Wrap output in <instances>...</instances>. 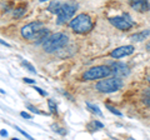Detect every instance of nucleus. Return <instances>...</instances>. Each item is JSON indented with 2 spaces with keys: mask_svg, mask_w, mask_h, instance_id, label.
I'll return each mask as SVG.
<instances>
[{
  "mask_svg": "<svg viewBox=\"0 0 150 140\" xmlns=\"http://www.w3.org/2000/svg\"><path fill=\"white\" fill-rule=\"evenodd\" d=\"M76 10H78V4L75 1H65V3L53 1L48 6V11L56 14V18H58L56 23L59 25H63L65 23H68L69 19L73 18V15Z\"/></svg>",
  "mask_w": 150,
  "mask_h": 140,
  "instance_id": "f257e3e1",
  "label": "nucleus"
},
{
  "mask_svg": "<svg viewBox=\"0 0 150 140\" xmlns=\"http://www.w3.org/2000/svg\"><path fill=\"white\" fill-rule=\"evenodd\" d=\"M68 35L64 33H55V34L49 35L48 38L44 40L43 43V49L46 53H55V51L60 50L68 44Z\"/></svg>",
  "mask_w": 150,
  "mask_h": 140,
  "instance_id": "f03ea898",
  "label": "nucleus"
},
{
  "mask_svg": "<svg viewBox=\"0 0 150 140\" xmlns=\"http://www.w3.org/2000/svg\"><path fill=\"white\" fill-rule=\"evenodd\" d=\"M69 26L76 34H86L93 29V21L91 18L86 14H79L74 19H71V21L69 23Z\"/></svg>",
  "mask_w": 150,
  "mask_h": 140,
  "instance_id": "7ed1b4c3",
  "label": "nucleus"
},
{
  "mask_svg": "<svg viewBox=\"0 0 150 140\" xmlns=\"http://www.w3.org/2000/svg\"><path fill=\"white\" fill-rule=\"evenodd\" d=\"M124 83L119 76H112V78H108L105 80L99 81L95 85V89L100 93H105V94H109V93H114L118 91L123 88Z\"/></svg>",
  "mask_w": 150,
  "mask_h": 140,
  "instance_id": "20e7f679",
  "label": "nucleus"
},
{
  "mask_svg": "<svg viewBox=\"0 0 150 140\" xmlns=\"http://www.w3.org/2000/svg\"><path fill=\"white\" fill-rule=\"evenodd\" d=\"M112 74V70L109 65H99V66H93L86 70L83 74L84 80H96V79L106 78Z\"/></svg>",
  "mask_w": 150,
  "mask_h": 140,
  "instance_id": "39448f33",
  "label": "nucleus"
},
{
  "mask_svg": "<svg viewBox=\"0 0 150 140\" xmlns=\"http://www.w3.org/2000/svg\"><path fill=\"white\" fill-rule=\"evenodd\" d=\"M44 29V24L41 21H33L21 28V35L23 38L28 40H36L39 33Z\"/></svg>",
  "mask_w": 150,
  "mask_h": 140,
  "instance_id": "423d86ee",
  "label": "nucleus"
},
{
  "mask_svg": "<svg viewBox=\"0 0 150 140\" xmlns=\"http://www.w3.org/2000/svg\"><path fill=\"white\" fill-rule=\"evenodd\" d=\"M109 21L112 26H115L116 29H119L121 31L130 30L135 24L129 14H123V15H120V16H112L109 19Z\"/></svg>",
  "mask_w": 150,
  "mask_h": 140,
  "instance_id": "0eeeda50",
  "label": "nucleus"
},
{
  "mask_svg": "<svg viewBox=\"0 0 150 140\" xmlns=\"http://www.w3.org/2000/svg\"><path fill=\"white\" fill-rule=\"evenodd\" d=\"M134 53V46L133 45H124V46H119V48L114 49L110 53V57L114 59H120L123 57H128Z\"/></svg>",
  "mask_w": 150,
  "mask_h": 140,
  "instance_id": "6e6552de",
  "label": "nucleus"
},
{
  "mask_svg": "<svg viewBox=\"0 0 150 140\" xmlns=\"http://www.w3.org/2000/svg\"><path fill=\"white\" fill-rule=\"evenodd\" d=\"M109 66L112 70V74L116 75V76H119V78H121V76H128L129 73H130L128 65H125L124 63H110Z\"/></svg>",
  "mask_w": 150,
  "mask_h": 140,
  "instance_id": "1a4fd4ad",
  "label": "nucleus"
},
{
  "mask_svg": "<svg viewBox=\"0 0 150 140\" xmlns=\"http://www.w3.org/2000/svg\"><path fill=\"white\" fill-rule=\"evenodd\" d=\"M129 5L135 11H139V13H145L150 9L148 0H129Z\"/></svg>",
  "mask_w": 150,
  "mask_h": 140,
  "instance_id": "9d476101",
  "label": "nucleus"
},
{
  "mask_svg": "<svg viewBox=\"0 0 150 140\" xmlns=\"http://www.w3.org/2000/svg\"><path fill=\"white\" fill-rule=\"evenodd\" d=\"M149 35H150V29L144 30V31H140V33H137V34H133V35L130 36V39L133 40V41H143L144 39H146Z\"/></svg>",
  "mask_w": 150,
  "mask_h": 140,
  "instance_id": "9b49d317",
  "label": "nucleus"
},
{
  "mask_svg": "<svg viewBox=\"0 0 150 140\" xmlns=\"http://www.w3.org/2000/svg\"><path fill=\"white\" fill-rule=\"evenodd\" d=\"M86 106H88V109L90 110L91 113L96 114L98 116H103V113H101V110L99 109V106L94 105V104H91V103H86Z\"/></svg>",
  "mask_w": 150,
  "mask_h": 140,
  "instance_id": "f8f14e48",
  "label": "nucleus"
},
{
  "mask_svg": "<svg viewBox=\"0 0 150 140\" xmlns=\"http://www.w3.org/2000/svg\"><path fill=\"white\" fill-rule=\"evenodd\" d=\"M143 103L145 105L150 106V89L144 91V94H143Z\"/></svg>",
  "mask_w": 150,
  "mask_h": 140,
  "instance_id": "ddd939ff",
  "label": "nucleus"
},
{
  "mask_svg": "<svg viewBox=\"0 0 150 140\" xmlns=\"http://www.w3.org/2000/svg\"><path fill=\"white\" fill-rule=\"evenodd\" d=\"M25 11H26V9H25V8L15 9V10H14V13H13V16H14V18H20V16L24 15Z\"/></svg>",
  "mask_w": 150,
  "mask_h": 140,
  "instance_id": "4468645a",
  "label": "nucleus"
},
{
  "mask_svg": "<svg viewBox=\"0 0 150 140\" xmlns=\"http://www.w3.org/2000/svg\"><path fill=\"white\" fill-rule=\"evenodd\" d=\"M21 65L23 66H25L28 70H29V71H31V73H36V69L33 66V65L29 63V62H25V60H21Z\"/></svg>",
  "mask_w": 150,
  "mask_h": 140,
  "instance_id": "2eb2a0df",
  "label": "nucleus"
},
{
  "mask_svg": "<svg viewBox=\"0 0 150 140\" xmlns=\"http://www.w3.org/2000/svg\"><path fill=\"white\" fill-rule=\"evenodd\" d=\"M26 108L29 109L31 113H35V114H39V115H46L45 113H43V111H40L38 108H35V106H33V105H30V104H26Z\"/></svg>",
  "mask_w": 150,
  "mask_h": 140,
  "instance_id": "dca6fc26",
  "label": "nucleus"
},
{
  "mask_svg": "<svg viewBox=\"0 0 150 140\" xmlns=\"http://www.w3.org/2000/svg\"><path fill=\"white\" fill-rule=\"evenodd\" d=\"M48 105H49V109H50L51 113H54V114L58 113V109H56V104H55V103L51 100V99L48 100Z\"/></svg>",
  "mask_w": 150,
  "mask_h": 140,
  "instance_id": "f3484780",
  "label": "nucleus"
},
{
  "mask_svg": "<svg viewBox=\"0 0 150 140\" xmlns=\"http://www.w3.org/2000/svg\"><path fill=\"white\" fill-rule=\"evenodd\" d=\"M106 106V109H109V111H111V113L112 114H115V115H118V116H121V113H120V111L119 110H116L115 108H112V106H110V105H105Z\"/></svg>",
  "mask_w": 150,
  "mask_h": 140,
  "instance_id": "a211bd4d",
  "label": "nucleus"
},
{
  "mask_svg": "<svg viewBox=\"0 0 150 140\" xmlns=\"http://www.w3.org/2000/svg\"><path fill=\"white\" fill-rule=\"evenodd\" d=\"M15 129H18V132H20V133H21L23 135H24V136H26L28 139H31V136H30V135H28V134H26L25 132H23V130H21L20 128H19V127H15Z\"/></svg>",
  "mask_w": 150,
  "mask_h": 140,
  "instance_id": "6ab92c4d",
  "label": "nucleus"
},
{
  "mask_svg": "<svg viewBox=\"0 0 150 140\" xmlns=\"http://www.w3.org/2000/svg\"><path fill=\"white\" fill-rule=\"evenodd\" d=\"M34 89H35V90H36L38 93H40V94H41V95H44V96L46 95V91H43V90H41V89H40V88H38V86H35V88H34Z\"/></svg>",
  "mask_w": 150,
  "mask_h": 140,
  "instance_id": "aec40b11",
  "label": "nucleus"
},
{
  "mask_svg": "<svg viewBox=\"0 0 150 140\" xmlns=\"http://www.w3.org/2000/svg\"><path fill=\"white\" fill-rule=\"evenodd\" d=\"M20 115L23 116V118H26V119H31V116L29 114H26L25 111H23V113H20Z\"/></svg>",
  "mask_w": 150,
  "mask_h": 140,
  "instance_id": "412c9836",
  "label": "nucleus"
},
{
  "mask_svg": "<svg viewBox=\"0 0 150 140\" xmlns=\"http://www.w3.org/2000/svg\"><path fill=\"white\" fill-rule=\"evenodd\" d=\"M24 81L28 83V84H34V83H35L34 80H33V79H29V78H25V79H24Z\"/></svg>",
  "mask_w": 150,
  "mask_h": 140,
  "instance_id": "4be33fe9",
  "label": "nucleus"
},
{
  "mask_svg": "<svg viewBox=\"0 0 150 140\" xmlns=\"http://www.w3.org/2000/svg\"><path fill=\"white\" fill-rule=\"evenodd\" d=\"M1 136L4 138V136H8V132L6 130H1Z\"/></svg>",
  "mask_w": 150,
  "mask_h": 140,
  "instance_id": "5701e85b",
  "label": "nucleus"
},
{
  "mask_svg": "<svg viewBox=\"0 0 150 140\" xmlns=\"http://www.w3.org/2000/svg\"><path fill=\"white\" fill-rule=\"evenodd\" d=\"M146 49L150 51V41H148V44H146Z\"/></svg>",
  "mask_w": 150,
  "mask_h": 140,
  "instance_id": "b1692460",
  "label": "nucleus"
},
{
  "mask_svg": "<svg viewBox=\"0 0 150 140\" xmlns=\"http://www.w3.org/2000/svg\"><path fill=\"white\" fill-rule=\"evenodd\" d=\"M1 44H3V45H5V46H9V44H6L4 40H1Z\"/></svg>",
  "mask_w": 150,
  "mask_h": 140,
  "instance_id": "393cba45",
  "label": "nucleus"
},
{
  "mask_svg": "<svg viewBox=\"0 0 150 140\" xmlns=\"http://www.w3.org/2000/svg\"><path fill=\"white\" fill-rule=\"evenodd\" d=\"M146 80H148V81L150 83V74H149V75H148V76H146Z\"/></svg>",
  "mask_w": 150,
  "mask_h": 140,
  "instance_id": "a878e982",
  "label": "nucleus"
},
{
  "mask_svg": "<svg viewBox=\"0 0 150 140\" xmlns=\"http://www.w3.org/2000/svg\"><path fill=\"white\" fill-rule=\"evenodd\" d=\"M39 1H40V3H43V1H48V0H39Z\"/></svg>",
  "mask_w": 150,
  "mask_h": 140,
  "instance_id": "bb28decb",
  "label": "nucleus"
}]
</instances>
